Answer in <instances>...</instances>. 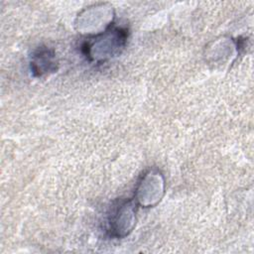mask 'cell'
Masks as SVG:
<instances>
[{"label": "cell", "instance_id": "3", "mask_svg": "<svg viewBox=\"0 0 254 254\" xmlns=\"http://www.w3.org/2000/svg\"><path fill=\"white\" fill-rule=\"evenodd\" d=\"M32 64L34 70L38 71L39 74L47 72L48 70L52 69V65L54 64L53 55H51L49 51L40 52L38 55H36Z\"/></svg>", "mask_w": 254, "mask_h": 254}, {"label": "cell", "instance_id": "1", "mask_svg": "<svg viewBox=\"0 0 254 254\" xmlns=\"http://www.w3.org/2000/svg\"><path fill=\"white\" fill-rule=\"evenodd\" d=\"M164 191V181L160 173L150 171L139 184L137 199L145 206L153 205L160 201Z\"/></svg>", "mask_w": 254, "mask_h": 254}, {"label": "cell", "instance_id": "2", "mask_svg": "<svg viewBox=\"0 0 254 254\" xmlns=\"http://www.w3.org/2000/svg\"><path fill=\"white\" fill-rule=\"evenodd\" d=\"M134 204L131 201L123 202L114 211L110 219V229L117 236H125L134 225Z\"/></svg>", "mask_w": 254, "mask_h": 254}]
</instances>
